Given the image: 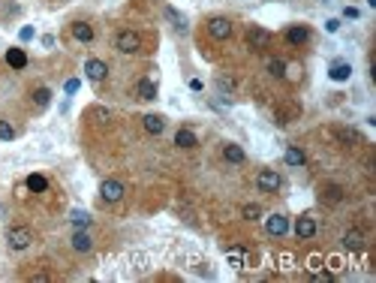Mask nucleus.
<instances>
[{"label": "nucleus", "mask_w": 376, "mask_h": 283, "mask_svg": "<svg viewBox=\"0 0 376 283\" xmlns=\"http://www.w3.org/2000/svg\"><path fill=\"white\" fill-rule=\"evenodd\" d=\"M69 33H72L75 43H90V39H93V27H90L88 22H72Z\"/></svg>", "instance_id": "nucleus-13"}, {"label": "nucleus", "mask_w": 376, "mask_h": 283, "mask_svg": "<svg viewBox=\"0 0 376 283\" xmlns=\"http://www.w3.org/2000/svg\"><path fill=\"white\" fill-rule=\"evenodd\" d=\"M244 220H259V217H262V208H259V205H244Z\"/></svg>", "instance_id": "nucleus-32"}, {"label": "nucleus", "mask_w": 376, "mask_h": 283, "mask_svg": "<svg viewBox=\"0 0 376 283\" xmlns=\"http://www.w3.org/2000/svg\"><path fill=\"white\" fill-rule=\"evenodd\" d=\"M6 241H9L12 250H27V247L33 244V232H30L27 226H12V229L6 232Z\"/></svg>", "instance_id": "nucleus-4"}, {"label": "nucleus", "mask_w": 376, "mask_h": 283, "mask_svg": "<svg viewBox=\"0 0 376 283\" xmlns=\"http://www.w3.org/2000/svg\"><path fill=\"white\" fill-rule=\"evenodd\" d=\"M85 72H88L90 82H106V75H109V64H106V60H100V57H90L88 64H85Z\"/></svg>", "instance_id": "nucleus-9"}, {"label": "nucleus", "mask_w": 376, "mask_h": 283, "mask_svg": "<svg viewBox=\"0 0 376 283\" xmlns=\"http://www.w3.org/2000/svg\"><path fill=\"white\" fill-rule=\"evenodd\" d=\"M271 43H274V36H271V30H265V27L253 24L247 30V46L253 48V51H265V48H271Z\"/></svg>", "instance_id": "nucleus-3"}, {"label": "nucleus", "mask_w": 376, "mask_h": 283, "mask_svg": "<svg viewBox=\"0 0 376 283\" xmlns=\"http://www.w3.org/2000/svg\"><path fill=\"white\" fill-rule=\"evenodd\" d=\"M27 280H33V283H45V280H54V274L51 271H33Z\"/></svg>", "instance_id": "nucleus-33"}, {"label": "nucleus", "mask_w": 376, "mask_h": 283, "mask_svg": "<svg viewBox=\"0 0 376 283\" xmlns=\"http://www.w3.org/2000/svg\"><path fill=\"white\" fill-rule=\"evenodd\" d=\"M223 157L229 160V163H235V166H241L247 157H244V148L241 145H235V141H226L223 145Z\"/></svg>", "instance_id": "nucleus-16"}, {"label": "nucleus", "mask_w": 376, "mask_h": 283, "mask_svg": "<svg viewBox=\"0 0 376 283\" xmlns=\"http://www.w3.org/2000/svg\"><path fill=\"white\" fill-rule=\"evenodd\" d=\"M6 64H9L12 70H24V67H27V54H24V48H9V51H6Z\"/></svg>", "instance_id": "nucleus-19"}, {"label": "nucleus", "mask_w": 376, "mask_h": 283, "mask_svg": "<svg viewBox=\"0 0 376 283\" xmlns=\"http://www.w3.org/2000/svg\"><path fill=\"white\" fill-rule=\"evenodd\" d=\"M265 70L274 75V78H283L286 75V64L280 60V57H268V64H265Z\"/></svg>", "instance_id": "nucleus-23"}, {"label": "nucleus", "mask_w": 376, "mask_h": 283, "mask_svg": "<svg viewBox=\"0 0 376 283\" xmlns=\"http://www.w3.org/2000/svg\"><path fill=\"white\" fill-rule=\"evenodd\" d=\"M337 27H340V22H337V18H331V22H325V30H328V33H334Z\"/></svg>", "instance_id": "nucleus-36"}, {"label": "nucleus", "mask_w": 376, "mask_h": 283, "mask_svg": "<svg viewBox=\"0 0 376 283\" xmlns=\"http://www.w3.org/2000/svg\"><path fill=\"white\" fill-rule=\"evenodd\" d=\"M229 262H232L235 268H244V247H232V250H229Z\"/></svg>", "instance_id": "nucleus-30"}, {"label": "nucleus", "mask_w": 376, "mask_h": 283, "mask_svg": "<svg viewBox=\"0 0 376 283\" xmlns=\"http://www.w3.org/2000/svg\"><path fill=\"white\" fill-rule=\"evenodd\" d=\"M295 235L301 238V241H307V238L316 235V220H313L310 214H301V217L295 220Z\"/></svg>", "instance_id": "nucleus-10"}, {"label": "nucleus", "mask_w": 376, "mask_h": 283, "mask_svg": "<svg viewBox=\"0 0 376 283\" xmlns=\"http://www.w3.org/2000/svg\"><path fill=\"white\" fill-rule=\"evenodd\" d=\"M90 247H93V238L88 235V229H75V235H72V250L90 253Z\"/></svg>", "instance_id": "nucleus-15"}, {"label": "nucleus", "mask_w": 376, "mask_h": 283, "mask_svg": "<svg viewBox=\"0 0 376 283\" xmlns=\"http://www.w3.org/2000/svg\"><path fill=\"white\" fill-rule=\"evenodd\" d=\"M175 145H177V148H187V151H190V148H196V145H199V139H196V133H193V130L181 127V130L175 133Z\"/></svg>", "instance_id": "nucleus-18"}, {"label": "nucleus", "mask_w": 376, "mask_h": 283, "mask_svg": "<svg viewBox=\"0 0 376 283\" xmlns=\"http://www.w3.org/2000/svg\"><path fill=\"white\" fill-rule=\"evenodd\" d=\"M114 48H117L121 54H135V51H142V36H138L135 30H121V33L114 36Z\"/></svg>", "instance_id": "nucleus-2"}, {"label": "nucleus", "mask_w": 376, "mask_h": 283, "mask_svg": "<svg viewBox=\"0 0 376 283\" xmlns=\"http://www.w3.org/2000/svg\"><path fill=\"white\" fill-rule=\"evenodd\" d=\"M352 75V67L349 64H331V70H328V78L331 82H346Z\"/></svg>", "instance_id": "nucleus-20"}, {"label": "nucleus", "mask_w": 376, "mask_h": 283, "mask_svg": "<svg viewBox=\"0 0 376 283\" xmlns=\"http://www.w3.org/2000/svg\"><path fill=\"white\" fill-rule=\"evenodd\" d=\"M205 27H208V33L214 36V39H229L232 36V30H235V24H232V18H226V15H211L208 22H205Z\"/></svg>", "instance_id": "nucleus-1"}, {"label": "nucleus", "mask_w": 376, "mask_h": 283, "mask_svg": "<svg viewBox=\"0 0 376 283\" xmlns=\"http://www.w3.org/2000/svg\"><path fill=\"white\" fill-rule=\"evenodd\" d=\"M334 136L343 141V145H346V141H349V145H352V141H358V133H355V130H334Z\"/></svg>", "instance_id": "nucleus-31"}, {"label": "nucleus", "mask_w": 376, "mask_h": 283, "mask_svg": "<svg viewBox=\"0 0 376 283\" xmlns=\"http://www.w3.org/2000/svg\"><path fill=\"white\" fill-rule=\"evenodd\" d=\"M88 118L96 120V124H109V120H111V112L106 109V106H93V109L88 112Z\"/></svg>", "instance_id": "nucleus-24"}, {"label": "nucleus", "mask_w": 376, "mask_h": 283, "mask_svg": "<svg viewBox=\"0 0 376 283\" xmlns=\"http://www.w3.org/2000/svg\"><path fill=\"white\" fill-rule=\"evenodd\" d=\"M135 96L145 99V103L156 99V85L151 82V78H138V82H135Z\"/></svg>", "instance_id": "nucleus-14"}, {"label": "nucleus", "mask_w": 376, "mask_h": 283, "mask_svg": "<svg viewBox=\"0 0 376 283\" xmlns=\"http://www.w3.org/2000/svg\"><path fill=\"white\" fill-rule=\"evenodd\" d=\"M69 223L75 226V229H88L90 226V217L85 211H72V217H69Z\"/></svg>", "instance_id": "nucleus-28"}, {"label": "nucleus", "mask_w": 376, "mask_h": 283, "mask_svg": "<svg viewBox=\"0 0 376 283\" xmlns=\"http://www.w3.org/2000/svg\"><path fill=\"white\" fill-rule=\"evenodd\" d=\"M78 91V78H69L67 82V94H75Z\"/></svg>", "instance_id": "nucleus-35"}, {"label": "nucleus", "mask_w": 376, "mask_h": 283, "mask_svg": "<svg viewBox=\"0 0 376 283\" xmlns=\"http://www.w3.org/2000/svg\"><path fill=\"white\" fill-rule=\"evenodd\" d=\"M265 229H268V235H286L289 232V220L286 217H283V214H271V217H268L265 220Z\"/></svg>", "instance_id": "nucleus-11"}, {"label": "nucleus", "mask_w": 376, "mask_h": 283, "mask_svg": "<svg viewBox=\"0 0 376 283\" xmlns=\"http://www.w3.org/2000/svg\"><path fill=\"white\" fill-rule=\"evenodd\" d=\"M27 190H33V193H45V190H48V181H45L43 175H30V178H27Z\"/></svg>", "instance_id": "nucleus-26"}, {"label": "nucleus", "mask_w": 376, "mask_h": 283, "mask_svg": "<svg viewBox=\"0 0 376 283\" xmlns=\"http://www.w3.org/2000/svg\"><path fill=\"white\" fill-rule=\"evenodd\" d=\"M142 127H145L151 136H160V133L166 130V118H163V115H145V118H142Z\"/></svg>", "instance_id": "nucleus-17"}, {"label": "nucleus", "mask_w": 376, "mask_h": 283, "mask_svg": "<svg viewBox=\"0 0 376 283\" xmlns=\"http://www.w3.org/2000/svg\"><path fill=\"white\" fill-rule=\"evenodd\" d=\"M304 160H307V157H304V151H301L298 145H289L286 148V163L289 166H304Z\"/></svg>", "instance_id": "nucleus-21"}, {"label": "nucleus", "mask_w": 376, "mask_h": 283, "mask_svg": "<svg viewBox=\"0 0 376 283\" xmlns=\"http://www.w3.org/2000/svg\"><path fill=\"white\" fill-rule=\"evenodd\" d=\"M33 103H36V109H48L51 91H48V88H36V91H33Z\"/></svg>", "instance_id": "nucleus-25"}, {"label": "nucleus", "mask_w": 376, "mask_h": 283, "mask_svg": "<svg viewBox=\"0 0 376 283\" xmlns=\"http://www.w3.org/2000/svg\"><path fill=\"white\" fill-rule=\"evenodd\" d=\"M30 36H33V27H22V39H24V43H27Z\"/></svg>", "instance_id": "nucleus-37"}, {"label": "nucleus", "mask_w": 376, "mask_h": 283, "mask_svg": "<svg viewBox=\"0 0 376 283\" xmlns=\"http://www.w3.org/2000/svg\"><path fill=\"white\" fill-rule=\"evenodd\" d=\"M343 15H346V18H358V15H361V12H358V9H355V6H346V9H343Z\"/></svg>", "instance_id": "nucleus-34"}, {"label": "nucleus", "mask_w": 376, "mask_h": 283, "mask_svg": "<svg viewBox=\"0 0 376 283\" xmlns=\"http://www.w3.org/2000/svg\"><path fill=\"white\" fill-rule=\"evenodd\" d=\"M364 241H367V235H364L361 229H346V232H343V247H346V250H361Z\"/></svg>", "instance_id": "nucleus-12"}, {"label": "nucleus", "mask_w": 376, "mask_h": 283, "mask_svg": "<svg viewBox=\"0 0 376 283\" xmlns=\"http://www.w3.org/2000/svg\"><path fill=\"white\" fill-rule=\"evenodd\" d=\"M298 115H301L298 106H283V109H277V120H280V124H292Z\"/></svg>", "instance_id": "nucleus-22"}, {"label": "nucleus", "mask_w": 376, "mask_h": 283, "mask_svg": "<svg viewBox=\"0 0 376 283\" xmlns=\"http://www.w3.org/2000/svg\"><path fill=\"white\" fill-rule=\"evenodd\" d=\"M286 43L292 48L307 46V43H310V27H307V24H292V27L286 30Z\"/></svg>", "instance_id": "nucleus-6"}, {"label": "nucleus", "mask_w": 376, "mask_h": 283, "mask_svg": "<svg viewBox=\"0 0 376 283\" xmlns=\"http://www.w3.org/2000/svg\"><path fill=\"white\" fill-rule=\"evenodd\" d=\"M0 139H3V141H12V139H15V127H12L9 120H0Z\"/></svg>", "instance_id": "nucleus-29"}, {"label": "nucleus", "mask_w": 376, "mask_h": 283, "mask_svg": "<svg viewBox=\"0 0 376 283\" xmlns=\"http://www.w3.org/2000/svg\"><path fill=\"white\" fill-rule=\"evenodd\" d=\"M166 15H169V22L175 24L177 30H187V18L177 12V9H172V6H166Z\"/></svg>", "instance_id": "nucleus-27"}, {"label": "nucleus", "mask_w": 376, "mask_h": 283, "mask_svg": "<svg viewBox=\"0 0 376 283\" xmlns=\"http://www.w3.org/2000/svg\"><path fill=\"white\" fill-rule=\"evenodd\" d=\"M319 202L322 205H340L343 202V187L340 184H322L319 187Z\"/></svg>", "instance_id": "nucleus-7"}, {"label": "nucleus", "mask_w": 376, "mask_h": 283, "mask_svg": "<svg viewBox=\"0 0 376 283\" xmlns=\"http://www.w3.org/2000/svg\"><path fill=\"white\" fill-rule=\"evenodd\" d=\"M100 196H103V202H121V199H124V184L114 181V178H109V181H103Z\"/></svg>", "instance_id": "nucleus-8"}, {"label": "nucleus", "mask_w": 376, "mask_h": 283, "mask_svg": "<svg viewBox=\"0 0 376 283\" xmlns=\"http://www.w3.org/2000/svg\"><path fill=\"white\" fill-rule=\"evenodd\" d=\"M256 187L262 190V193H277V190H280V175H277L274 169H262V172L256 175Z\"/></svg>", "instance_id": "nucleus-5"}]
</instances>
